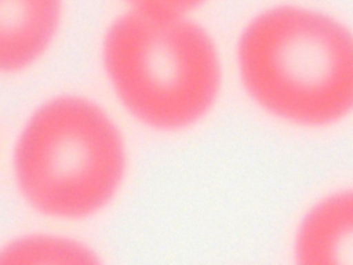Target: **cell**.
<instances>
[{"instance_id": "6", "label": "cell", "mask_w": 353, "mask_h": 265, "mask_svg": "<svg viewBox=\"0 0 353 265\" xmlns=\"http://www.w3.org/2000/svg\"><path fill=\"white\" fill-rule=\"evenodd\" d=\"M0 265H102L80 242L54 235H26L0 247Z\"/></svg>"}, {"instance_id": "1", "label": "cell", "mask_w": 353, "mask_h": 265, "mask_svg": "<svg viewBox=\"0 0 353 265\" xmlns=\"http://www.w3.org/2000/svg\"><path fill=\"white\" fill-rule=\"evenodd\" d=\"M190 4L138 3L103 39L108 76L128 110L143 123L175 130L212 105L221 66L208 33L185 17Z\"/></svg>"}, {"instance_id": "3", "label": "cell", "mask_w": 353, "mask_h": 265, "mask_svg": "<svg viewBox=\"0 0 353 265\" xmlns=\"http://www.w3.org/2000/svg\"><path fill=\"white\" fill-rule=\"evenodd\" d=\"M14 168L18 186L36 210L81 218L114 195L125 150L113 120L88 99L62 95L39 106L21 131Z\"/></svg>"}, {"instance_id": "2", "label": "cell", "mask_w": 353, "mask_h": 265, "mask_svg": "<svg viewBox=\"0 0 353 265\" xmlns=\"http://www.w3.org/2000/svg\"><path fill=\"white\" fill-rule=\"evenodd\" d=\"M237 61L250 95L281 119L321 126L353 110V33L323 12L277 7L256 15Z\"/></svg>"}, {"instance_id": "5", "label": "cell", "mask_w": 353, "mask_h": 265, "mask_svg": "<svg viewBox=\"0 0 353 265\" xmlns=\"http://www.w3.org/2000/svg\"><path fill=\"white\" fill-rule=\"evenodd\" d=\"M59 19L55 1H0V72L33 63L54 39Z\"/></svg>"}, {"instance_id": "4", "label": "cell", "mask_w": 353, "mask_h": 265, "mask_svg": "<svg viewBox=\"0 0 353 265\" xmlns=\"http://www.w3.org/2000/svg\"><path fill=\"white\" fill-rule=\"evenodd\" d=\"M296 265H353V190L334 193L303 217L295 240Z\"/></svg>"}]
</instances>
